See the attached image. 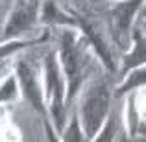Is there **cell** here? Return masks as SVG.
Returning a JSON list of instances; mask_svg holds the SVG:
<instances>
[{
    "label": "cell",
    "instance_id": "obj_11",
    "mask_svg": "<svg viewBox=\"0 0 146 142\" xmlns=\"http://www.w3.org/2000/svg\"><path fill=\"white\" fill-rule=\"evenodd\" d=\"M59 139L61 140H67V142H82V140H87L85 139V133H83V129H82V124H80V120H78L76 111L70 114V116H67V122H65L63 129H61V133H59Z\"/></svg>",
    "mask_w": 146,
    "mask_h": 142
},
{
    "label": "cell",
    "instance_id": "obj_8",
    "mask_svg": "<svg viewBox=\"0 0 146 142\" xmlns=\"http://www.w3.org/2000/svg\"><path fill=\"white\" fill-rule=\"evenodd\" d=\"M39 24L46 28H76V13L61 7L56 0H41Z\"/></svg>",
    "mask_w": 146,
    "mask_h": 142
},
{
    "label": "cell",
    "instance_id": "obj_15",
    "mask_svg": "<svg viewBox=\"0 0 146 142\" xmlns=\"http://www.w3.org/2000/svg\"><path fill=\"white\" fill-rule=\"evenodd\" d=\"M107 2H109V0H107Z\"/></svg>",
    "mask_w": 146,
    "mask_h": 142
},
{
    "label": "cell",
    "instance_id": "obj_14",
    "mask_svg": "<svg viewBox=\"0 0 146 142\" xmlns=\"http://www.w3.org/2000/svg\"><path fill=\"white\" fill-rule=\"evenodd\" d=\"M7 61H9V59L0 61V78H2V74H7Z\"/></svg>",
    "mask_w": 146,
    "mask_h": 142
},
{
    "label": "cell",
    "instance_id": "obj_9",
    "mask_svg": "<svg viewBox=\"0 0 146 142\" xmlns=\"http://www.w3.org/2000/svg\"><path fill=\"white\" fill-rule=\"evenodd\" d=\"M124 125L129 139H135L137 135H144V122L141 120L139 111L135 103V90L128 92L126 96V107H124Z\"/></svg>",
    "mask_w": 146,
    "mask_h": 142
},
{
    "label": "cell",
    "instance_id": "obj_13",
    "mask_svg": "<svg viewBox=\"0 0 146 142\" xmlns=\"http://www.w3.org/2000/svg\"><path fill=\"white\" fill-rule=\"evenodd\" d=\"M117 129H118V122L117 118H115V114H107V118L104 120L102 127L98 129V133L93 137L94 142H109V140H115L117 139Z\"/></svg>",
    "mask_w": 146,
    "mask_h": 142
},
{
    "label": "cell",
    "instance_id": "obj_1",
    "mask_svg": "<svg viewBox=\"0 0 146 142\" xmlns=\"http://www.w3.org/2000/svg\"><path fill=\"white\" fill-rule=\"evenodd\" d=\"M56 55L65 78L67 105H72L85 79L91 78V65L96 57L85 37L76 28H59Z\"/></svg>",
    "mask_w": 146,
    "mask_h": 142
},
{
    "label": "cell",
    "instance_id": "obj_7",
    "mask_svg": "<svg viewBox=\"0 0 146 142\" xmlns=\"http://www.w3.org/2000/svg\"><path fill=\"white\" fill-rule=\"evenodd\" d=\"M76 30L85 37V41L89 43L94 57L104 65V68H107L109 72H117L118 65L115 61L113 48H111L113 44H111L109 35L106 33L104 26L98 20H93L91 17H83V15L76 13Z\"/></svg>",
    "mask_w": 146,
    "mask_h": 142
},
{
    "label": "cell",
    "instance_id": "obj_12",
    "mask_svg": "<svg viewBox=\"0 0 146 142\" xmlns=\"http://www.w3.org/2000/svg\"><path fill=\"white\" fill-rule=\"evenodd\" d=\"M19 96H21V89L15 74H6V79L0 83V103L15 102Z\"/></svg>",
    "mask_w": 146,
    "mask_h": 142
},
{
    "label": "cell",
    "instance_id": "obj_4",
    "mask_svg": "<svg viewBox=\"0 0 146 142\" xmlns=\"http://www.w3.org/2000/svg\"><path fill=\"white\" fill-rule=\"evenodd\" d=\"M109 41L113 46L124 52L131 41V28L141 9H144V0H109Z\"/></svg>",
    "mask_w": 146,
    "mask_h": 142
},
{
    "label": "cell",
    "instance_id": "obj_6",
    "mask_svg": "<svg viewBox=\"0 0 146 142\" xmlns=\"http://www.w3.org/2000/svg\"><path fill=\"white\" fill-rule=\"evenodd\" d=\"M39 6L41 0H15L6 15L0 41L21 39L26 33L37 32L39 26Z\"/></svg>",
    "mask_w": 146,
    "mask_h": 142
},
{
    "label": "cell",
    "instance_id": "obj_10",
    "mask_svg": "<svg viewBox=\"0 0 146 142\" xmlns=\"http://www.w3.org/2000/svg\"><path fill=\"white\" fill-rule=\"evenodd\" d=\"M120 78H122V83L113 90V96H124L135 89H143L144 81H146V68H144V65H141V67L131 68L129 72H126Z\"/></svg>",
    "mask_w": 146,
    "mask_h": 142
},
{
    "label": "cell",
    "instance_id": "obj_2",
    "mask_svg": "<svg viewBox=\"0 0 146 142\" xmlns=\"http://www.w3.org/2000/svg\"><path fill=\"white\" fill-rule=\"evenodd\" d=\"M111 98H113V90L104 76L87 78L82 85L78 92L76 114L87 140H93L107 114L111 113Z\"/></svg>",
    "mask_w": 146,
    "mask_h": 142
},
{
    "label": "cell",
    "instance_id": "obj_5",
    "mask_svg": "<svg viewBox=\"0 0 146 142\" xmlns=\"http://www.w3.org/2000/svg\"><path fill=\"white\" fill-rule=\"evenodd\" d=\"M15 78H17L21 94L26 102L32 105L35 113H39L44 118V122L50 124L46 105H44L43 96V78H41V63L30 57H19L15 61ZM52 127V125H50Z\"/></svg>",
    "mask_w": 146,
    "mask_h": 142
},
{
    "label": "cell",
    "instance_id": "obj_3",
    "mask_svg": "<svg viewBox=\"0 0 146 142\" xmlns=\"http://www.w3.org/2000/svg\"><path fill=\"white\" fill-rule=\"evenodd\" d=\"M41 78H43V96L46 105L48 120L54 133L59 135L67 122V98H65V78L57 63L56 48L50 50L41 61Z\"/></svg>",
    "mask_w": 146,
    "mask_h": 142
}]
</instances>
